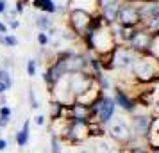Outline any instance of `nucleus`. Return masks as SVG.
I'll use <instances>...</instances> for the list:
<instances>
[{
	"label": "nucleus",
	"instance_id": "obj_1",
	"mask_svg": "<svg viewBox=\"0 0 159 153\" xmlns=\"http://www.w3.org/2000/svg\"><path fill=\"white\" fill-rule=\"evenodd\" d=\"M129 75L136 84H152L159 80V59L152 53H138L129 68Z\"/></svg>",
	"mask_w": 159,
	"mask_h": 153
},
{
	"label": "nucleus",
	"instance_id": "obj_2",
	"mask_svg": "<svg viewBox=\"0 0 159 153\" xmlns=\"http://www.w3.org/2000/svg\"><path fill=\"white\" fill-rule=\"evenodd\" d=\"M115 23L122 25V27H139V15H138V4L136 2H130V0H123L118 13H116Z\"/></svg>",
	"mask_w": 159,
	"mask_h": 153
},
{
	"label": "nucleus",
	"instance_id": "obj_3",
	"mask_svg": "<svg viewBox=\"0 0 159 153\" xmlns=\"http://www.w3.org/2000/svg\"><path fill=\"white\" fill-rule=\"evenodd\" d=\"M150 123H152L150 112L147 109H143V110L136 109L130 114V119H129V126H130L132 135L138 139H147V134L150 130Z\"/></svg>",
	"mask_w": 159,
	"mask_h": 153
},
{
	"label": "nucleus",
	"instance_id": "obj_4",
	"mask_svg": "<svg viewBox=\"0 0 159 153\" xmlns=\"http://www.w3.org/2000/svg\"><path fill=\"white\" fill-rule=\"evenodd\" d=\"M136 52L130 50L129 45H116L113 48V71H125L129 73V68L132 61L136 59ZM130 77V75H129Z\"/></svg>",
	"mask_w": 159,
	"mask_h": 153
},
{
	"label": "nucleus",
	"instance_id": "obj_5",
	"mask_svg": "<svg viewBox=\"0 0 159 153\" xmlns=\"http://www.w3.org/2000/svg\"><path fill=\"white\" fill-rule=\"evenodd\" d=\"M66 16H68V27L73 30L75 36L80 37L89 27V23H91L95 15L88 13V11H82V9H68Z\"/></svg>",
	"mask_w": 159,
	"mask_h": 153
},
{
	"label": "nucleus",
	"instance_id": "obj_6",
	"mask_svg": "<svg viewBox=\"0 0 159 153\" xmlns=\"http://www.w3.org/2000/svg\"><path fill=\"white\" fill-rule=\"evenodd\" d=\"M107 134L111 135V139L118 142V144L125 146L132 139V132H130L129 121H125L123 117H115L107 123Z\"/></svg>",
	"mask_w": 159,
	"mask_h": 153
},
{
	"label": "nucleus",
	"instance_id": "obj_7",
	"mask_svg": "<svg viewBox=\"0 0 159 153\" xmlns=\"http://www.w3.org/2000/svg\"><path fill=\"white\" fill-rule=\"evenodd\" d=\"M152 39H154V34H150L148 30H145L139 25L134 32V36H132V39L129 41V46L130 50L136 52V53H150Z\"/></svg>",
	"mask_w": 159,
	"mask_h": 153
},
{
	"label": "nucleus",
	"instance_id": "obj_8",
	"mask_svg": "<svg viewBox=\"0 0 159 153\" xmlns=\"http://www.w3.org/2000/svg\"><path fill=\"white\" fill-rule=\"evenodd\" d=\"M113 100H115V105H116V107H120L122 110L129 112V114H132V112L138 109L136 100H134V98H132V96H130L123 87H120V86H116V87H115Z\"/></svg>",
	"mask_w": 159,
	"mask_h": 153
},
{
	"label": "nucleus",
	"instance_id": "obj_9",
	"mask_svg": "<svg viewBox=\"0 0 159 153\" xmlns=\"http://www.w3.org/2000/svg\"><path fill=\"white\" fill-rule=\"evenodd\" d=\"M138 15L139 22H148L152 18L159 16V0H147V2H138Z\"/></svg>",
	"mask_w": 159,
	"mask_h": 153
},
{
	"label": "nucleus",
	"instance_id": "obj_10",
	"mask_svg": "<svg viewBox=\"0 0 159 153\" xmlns=\"http://www.w3.org/2000/svg\"><path fill=\"white\" fill-rule=\"evenodd\" d=\"M147 148L148 151L152 150H159V116H152V123H150V130L147 134Z\"/></svg>",
	"mask_w": 159,
	"mask_h": 153
},
{
	"label": "nucleus",
	"instance_id": "obj_11",
	"mask_svg": "<svg viewBox=\"0 0 159 153\" xmlns=\"http://www.w3.org/2000/svg\"><path fill=\"white\" fill-rule=\"evenodd\" d=\"M100 0H70V9H82L91 15H98Z\"/></svg>",
	"mask_w": 159,
	"mask_h": 153
},
{
	"label": "nucleus",
	"instance_id": "obj_12",
	"mask_svg": "<svg viewBox=\"0 0 159 153\" xmlns=\"http://www.w3.org/2000/svg\"><path fill=\"white\" fill-rule=\"evenodd\" d=\"M29 130H30V119H25L23 121V126L16 132V135H15V142L20 148L29 144Z\"/></svg>",
	"mask_w": 159,
	"mask_h": 153
},
{
	"label": "nucleus",
	"instance_id": "obj_13",
	"mask_svg": "<svg viewBox=\"0 0 159 153\" xmlns=\"http://www.w3.org/2000/svg\"><path fill=\"white\" fill-rule=\"evenodd\" d=\"M30 6L39 9L41 13L50 15V16L56 15V4H54V0H30Z\"/></svg>",
	"mask_w": 159,
	"mask_h": 153
},
{
	"label": "nucleus",
	"instance_id": "obj_14",
	"mask_svg": "<svg viewBox=\"0 0 159 153\" xmlns=\"http://www.w3.org/2000/svg\"><path fill=\"white\" fill-rule=\"evenodd\" d=\"M36 27L41 32H48L50 29H54V20H52L50 15H47V13H39V15L36 16Z\"/></svg>",
	"mask_w": 159,
	"mask_h": 153
},
{
	"label": "nucleus",
	"instance_id": "obj_15",
	"mask_svg": "<svg viewBox=\"0 0 159 153\" xmlns=\"http://www.w3.org/2000/svg\"><path fill=\"white\" fill-rule=\"evenodd\" d=\"M65 116H66V105H61L59 102H54L52 100L50 102V114H48L50 121L61 119V117H65Z\"/></svg>",
	"mask_w": 159,
	"mask_h": 153
},
{
	"label": "nucleus",
	"instance_id": "obj_16",
	"mask_svg": "<svg viewBox=\"0 0 159 153\" xmlns=\"http://www.w3.org/2000/svg\"><path fill=\"white\" fill-rule=\"evenodd\" d=\"M89 141H93L91 142V148H89V151L91 153H111V144L102 139H89Z\"/></svg>",
	"mask_w": 159,
	"mask_h": 153
},
{
	"label": "nucleus",
	"instance_id": "obj_17",
	"mask_svg": "<svg viewBox=\"0 0 159 153\" xmlns=\"http://www.w3.org/2000/svg\"><path fill=\"white\" fill-rule=\"evenodd\" d=\"M141 27H143L145 30H148L150 34H157L159 32V16L157 18H152V20H148V22H143Z\"/></svg>",
	"mask_w": 159,
	"mask_h": 153
},
{
	"label": "nucleus",
	"instance_id": "obj_18",
	"mask_svg": "<svg viewBox=\"0 0 159 153\" xmlns=\"http://www.w3.org/2000/svg\"><path fill=\"white\" fill-rule=\"evenodd\" d=\"M0 45L7 46V48H13L18 45V37L13 36V34H0Z\"/></svg>",
	"mask_w": 159,
	"mask_h": 153
},
{
	"label": "nucleus",
	"instance_id": "obj_19",
	"mask_svg": "<svg viewBox=\"0 0 159 153\" xmlns=\"http://www.w3.org/2000/svg\"><path fill=\"white\" fill-rule=\"evenodd\" d=\"M0 82H2V84H4L7 89L13 87V77H11L9 70H6V68H0Z\"/></svg>",
	"mask_w": 159,
	"mask_h": 153
},
{
	"label": "nucleus",
	"instance_id": "obj_20",
	"mask_svg": "<svg viewBox=\"0 0 159 153\" xmlns=\"http://www.w3.org/2000/svg\"><path fill=\"white\" fill-rule=\"evenodd\" d=\"M50 142H52V153H63V144H65V142H63L57 135H52Z\"/></svg>",
	"mask_w": 159,
	"mask_h": 153
},
{
	"label": "nucleus",
	"instance_id": "obj_21",
	"mask_svg": "<svg viewBox=\"0 0 159 153\" xmlns=\"http://www.w3.org/2000/svg\"><path fill=\"white\" fill-rule=\"evenodd\" d=\"M36 39H38V45L41 46V48H47L48 45H50V36L47 34V32H38V36H36Z\"/></svg>",
	"mask_w": 159,
	"mask_h": 153
},
{
	"label": "nucleus",
	"instance_id": "obj_22",
	"mask_svg": "<svg viewBox=\"0 0 159 153\" xmlns=\"http://www.w3.org/2000/svg\"><path fill=\"white\" fill-rule=\"evenodd\" d=\"M36 73H38V61L29 59L27 61V77H36Z\"/></svg>",
	"mask_w": 159,
	"mask_h": 153
},
{
	"label": "nucleus",
	"instance_id": "obj_23",
	"mask_svg": "<svg viewBox=\"0 0 159 153\" xmlns=\"http://www.w3.org/2000/svg\"><path fill=\"white\" fill-rule=\"evenodd\" d=\"M29 103H30V107H32V109H39V102H38L36 93H34V89H32V87L29 89Z\"/></svg>",
	"mask_w": 159,
	"mask_h": 153
},
{
	"label": "nucleus",
	"instance_id": "obj_24",
	"mask_svg": "<svg viewBox=\"0 0 159 153\" xmlns=\"http://www.w3.org/2000/svg\"><path fill=\"white\" fill-rule=\"evenodd\" d=\"M0 116L11 117V107L9 105H0Z\"/></svg>",
	"mask_w": 159,
	"mask_h": 153
},
{
	"label": "nucleus",
	"instance_id": "obj_25",
	"mask_svg": "<svg viewBox=\"0 0 159 153\" xmlns=\"http://www.w3.org/2000/svg\"><path fill=\"white\" fill-rule=\"evenodd\" d=\"M34 123H36L38 126H43V125L47 123V117H45V114H38V116L34 117Z\"/></svg>",
	"mask_w": 159,
	"mask_h": 153
},
{
	"label": "nucleus",
	"instance_id": "obj_26",
	"mask_svg": "<svg viewBox=\"0 0 159 153\" xmlns=\"http://www.w3.org/2000/svg\"><path fill=\"white\" fill-rule=\"evenodd\" d=\"M6 23H7V27L11 30H16L20 27V22H18V20H9V22H6Z\"/></svg>",
	"mask_w": 159,
	"mask_h": 153
},
{
	"label": "nucleus",
	"instance_id": "obj_27",
	"mask_svg": "<svg viewBox=\"0 0 159 153\" xmlns=\"http://www.w3.org/2000/svg\"><path fill=\"white\" fill-rule=\"evenodd\" d=\"M7 146H9V141H7V139L0 137V151H6V150H7Z\"/></svg>",
	"mask_w": 159,
	"mask_h": 153
},
{
	"label": "nucleus",
	"instance_id": "obj_28",
	"mask_svg": "<svg viewBox=\"0 0 159 153\" xmlns=\"http://www.w3.org/2000/svg\"><path fill=\"white\" fill-rule=\"evenodd\" d=\"M7 9H9L7 0H0V15H4V13H6Z\"/></svg>",
	"mask_w": 159,
	"mask_h": 153
},
{
	"label": "nucleus",
	"instance_id": "obj_29",
	"mask_svg": "<svg viewBox=\"0 0 159 153\" xmlns=\"http://www.w3.org/2000/svg\"><path fill=\"white\" fill-rule=\"evenodd\" d=\"M0 34H9V27L6 22H0Z\"/></svg>",
	"mask_w": 159,
	"mask_h": 153
},
{
	"label": "nucleus",
	"instance_id": "obj_30",
	"mask_svg": "<svg viewBox=\"0 0 159 153\" xmlns=\"http://www.w3.org/2000/svg\"><path fill=\"white\" fill-rule=\"evenodd\" d=\"M6 91H9V89L6 87V86H4L2 82H0V95H6Z\"/></svg>",
	"mask_w": 159,
	"mask_h": 153
},
{
	"label": "nucleus",
	"instance_id": "obj_31",
	"mask_svg": "<svg viewBox=\"0 0 159 153\" xmlns=\"http://www.w3.org/2000/svg\"><path fill=\"white\" fill-rule=\"evenodd\" d=\"M130 2H136L138 4V2H147V0H130Z\"/></svg>",
	"mask_w": 159,
	"mask_h": 153
},
{
	"label": "nucleus",
	"instance_id": "obj_32",
	"mask_svg": "<svg viewBox=\"0 0 159 153\" xmlns=\"http://www.w3.org/2000/svg\"><path fill=\"white\" fill-rule=\"evenodd\" d=\"M116 2H123V0H116Z\"/></svg>",
	"mask_w": 159,
	"mask_h": 153
}]
</instances>
